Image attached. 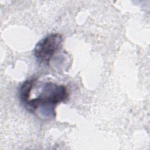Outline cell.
<instances>
[{"mask_svg": "<svg viewBox=\"0 0 150 150\" xmlns=\"http://www.w3.org/2000/svg\"><path fill=\"white\" fill-rule=\"evenodd\" d=\"M68 98L69 93L64 86L49 82L43 86L38 96L29 100L25 107L31 112H35L39 108H45L46 117L51 118L56 116V105Z\"/></svg>", "mask_w": 150, "mask_h": 150, "instance_id": "cell-1", "label": "cell"}, {"mask_svg": "<svg viewBox=\"0 0 150 150\" xmlns=\"http://www.w3.org/2000/svg\"><path fill=\"white\" fill-rule=\"evenodd\" d=\"M63 42L59 33H51L39 40L33 50L36 60L42 63L49 64L52 57L60 48Z\"/></svg>", "mask_w": 150, "mask_h": 150, "instance_id": "cell-2", "label": "cell"}, {"mask_svg": "<svg viewBox=\"0 0 150 150\" xmlns=\"http://www.w3.org/2000/svg\"><path fill=\"white\" fill-rule=\"evenodd\" d=\"M36 79L32 78L26 80L20 87L19 90V97L21 103L24 106L27 104L30 100L29 97L30 95L31 90L35 84Z\"/></svg>", "mask_w": 150, "mask_h": 150, "instance_id": "cell-3", "label": "cell"}]
</instances>
